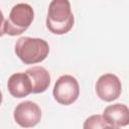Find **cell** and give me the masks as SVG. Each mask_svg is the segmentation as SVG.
I'll use <instances>...</instances> for the list:
<instances>
[{
  "label": "cell",
  "mask_w": 129,
  "mask_h": 129,
  "mask_svg": "<svg viewBox=\"0 0 129 129\" xmlns=\"http://www.w3.org/2000/svg\"><path fill=\"white\" fill-rule=\"evenodd\" d=\"M95 88L97 96L105 102H112L118 99L122 92L121 81L113 74L102 75L98 79Z\"/></svg>",
  "instance_id": "8992f818"
},
{
  "label": "cell",
  "mask_w": 129,
  "mask_h": 129,
  "mask_svg": "<svg viewBox=\"0 0 129 129\" xmlns=\"http://www.w3.org/2000/svg\"><path fill=\"white\" fill-rule=\"evenodd\" d=\"M1 103H2V93L0 91V105H1Z\"/></svg>",
  "instance_id": "7c38bea8"
},
{
  "label": "cell",
  "mask_w": 129,
  "mask_h": 129,
  "mask_svg": "<svg viewBox=\"0 0 129 129\" xmlns=\"http://www.w3.org/2000/svg\"><path fill=\"white\" fill-rule=\"evenodd\" d=\"M34 18L32 7L27 3L14 5L4 22V33L10 36L22 34L28 29Z\"/></svg>",
  "instance_id": "3957f363"
},
{
  "label": "cell",
  "mask_w": 129,
  "mask_h": 129,
  "mask_svg": "<svg viewBox=\"0 0 129 129\" xmlns=\"http://www.w3.org/2000/svg\"><path fill=\"white\" fill-rule=\"evenodd\" d=\"M7 88L14 98H24L31 93V82L26 73H16L10 76L7 82Z\"/></svg>",
  "instance_id": "9c48e42d"
},
{
  "label": "cell",
  "mask_w": 129,
  "mask_h": 129,
  "mask_svg": "<svg viewBox=\"0 0 129 129\" xmlns=\"http://www.w3.org/2000/svg\"><path fill=\"white\" fill-rule=\"evenodd\" d=\"M103 118L111 128L124 127L129 124V109L124 104H114L105 108Z\"/></svg>",
  "instance_id": "52a82bcc"
},
{
  "label": "cell",
  "mask_w": 129,
  "mask_h": 129,
  "mask_svg": "<svg viewBox=\"0 0 129 129\" xmlns=\"http://www.w3.org/2000/svg\"><path fill=\"white\" fill-rule=\"evenodd\" d=\"M52 95L61 105L68 106L75 103L80 95V85L77 79L71 75L60 76L54 84Z\"/></svg>",
  "instance_id": "277c9868"
},
{
  "label": "cell",
  "mask_w": 129,
  "mask_h": 129,
  "mask_svg": "<svg viewBox=\"0 0 129 129\" xmlns=\"http://www.w3.org/2000/svg\"><path fill=\"white\" fill-rule=\"evenodd\" d=\"M31 82V93L39 94L46 91L50 85V76L47 70L41 66H34L25 71Z\"/></svg>",
  "instance_id": "ba28073f"
},
{
  "label": "cell",
  "mask_w": 129,
  "mask_h": 129,
  "mask_svg": "<svg viewBox=\"0 0 129 129\" xmlns=\"http://www.w3.org/2000/svg\"><path fill=\"white\" fill-rule=\"evenodd\" d=\"M15 53L23 63L34 64L47 57L49 45L42 38L23 36L15 43Z\"/></svg>",
  "instance_id": "7a4b0ae2"
},
{
  "label": "cell",
  "mask_w": 129,
  "mask_h": 129,
  "mask_svg": "<svg viewBox=\"0 0 129 129\" xmlns=\"http://www.w3.org/2000/svg\"><path fill=\"white\" fill-rule=\"evenodd\" d=\"M85 129H91V128H111L110 125L105 121L102 115H92L88 117L84 123L83 126Z\"/></svg>",
  "instance_id": "30bf717a"
},
{
  "label": "cell",
  "mask_w": 129,
  "mask_h": 129,
  "mask_svg": "<svg viewBox=\"0 0 129 129\" xmlns=\"http://www.w3.org/2000/svg\"><path fill=\"white\" fill-rule=\"evenodd\" d=\"M75 17L69 0H51L46 16L47 29L57 35L68 33L74 26Z\"/></svg>",
  "instance_id": "6da1fadb"
},
{
  "label": "cell",
  "mask_w": 129,
  "mask_h": 129,
  "mask_svg": "<svg viewBox=\"0 0 129 129\" xmlns=\"http://www.w3.org/2000/svg\"><path fill=\"white\" fill-rule=\"evenodd\" d=\"M4 22H5V19H4L2 11L0 10V37L5 34L4 33Z\"/></svg>",
  "instance_id": "8fae6325"
},
{
  "label": "cell",
  "mask_w": 129,
  "mask_h": 129,
  "mask_svg": "<svg viewBox=\"0 0 129 129\" xmlns=\"http://www.w3.org/2000/svg\"><path fill=\"white\" fill-rule=\"evenodd\" d=\"M15 122L23 128H30L37 125L41 119V110L39 106L31 101L19 103L14 110Z\"/></svg>",
  "instance_id": "5b68a950"
}]
</instances>
